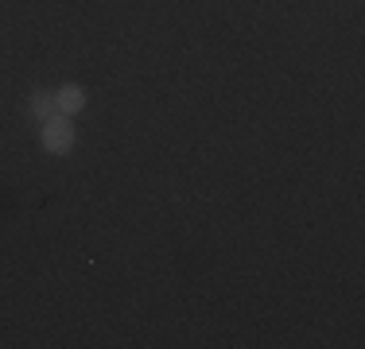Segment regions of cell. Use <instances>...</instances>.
I'll use <instances>...</instances> for the list:
<instances>
[{
  "instance_id": "cell-2",
  "label": "cell",
  "mask_w": 365,
  "mask_h": 349,
  "mask_svg": "<svg viewBox=\"0 0 365 349\" xmlns=\"http://www.w3.org/2000/svg\"><path fill=\"white\" fill-rule=\"evenodd\" d=\"M55 105H58V113H82V105H86V93H82V85H63V90L55 93Z\"/></svg>"
},
{
  "instance_id": "cell-3",
  "label": "cell",
  "mask_w": 365,
  "mask_h": 349,
  "mask_svg": "<svg viewBox=\"0 0 365 349\" xmlns=\"http://www.w3.org/2000/svg\"><path fill=\"white\" fill-rule=\"evenodd\" d=\"M31 113H36L39 120H51L58 113V105H55V93H31Z\"/></svg>"
},
{
  "instance_id": "cell-1",
  "label": "cell",
  "mask_w": 365,
  "mask_h": 349,
  "mask_svg": "<svg viewBox=\"0 0 365 349\" xmlns=\"http://www.w3.org/2000/svg\"><path fill=\"white\" fill-rule=\"evenodd\" d=\"M43 147L47 152H71L74 147V125H66V117H51V120H43Z\"/></svg>"
}]
</instances>
